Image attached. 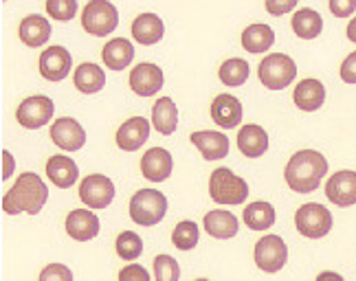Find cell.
<instances>
[{"mask_svg":"<svg viewBox=\"0 0 356 281\" xmlns=\"http://www.w3.org/2000/svg\"><path fill=\"white\" fill-rule=\"evenodd\" d=\"M49 200V187L35 171H24L18 180L13 182L11 189L3 198V211L7 216H18V213H35L42 211Z\"/></svg>","mask_w":356,"mask_h":281,"instance_id":"cell-1","label":"cell"},{"mask_svg":"<svg viewBox=\"0 0 356 281\" xmlns=\"http://www.w3.org/2000/svg\"><path fill=\"white\" fill-rule=\"evenodd\" d=\"M327 173V160L317 150H301L289 158L284 178L295 194H312L319 189Z\"/></svg>","mask_w":356,"mask_h":281,"instance_id":"cell-2","label":"cell"},{"mask_svg":"<svg viewBox=\"0 0 356 281\" xmlns=\"http://www.w3.org/2000/svg\"><path fill=\"white\" fill-rule=\"evenodd\" d=\"M209 196L218 205H242L249 196V185L229 167H218L209 178Z\"/></svg>","mask_w":356,"mask_h":281,"instance_id":"cell-3","label":"cell"},{"mask_svg":"<svg viewBox=\"0 0 356 281\" xmlns=\"http://www.w3.org/2000/svg\"><path fill=\"white\" fill-rule=\"evenodd\" d=\"M257 77L270 90L289 88L293 84V79L297 77V64L286 53H270V56H266L259 62Z\"/></svg>","mask_w":356,"mask_h":281,"instance_id":"cell-4","label":"cell"},{"mask_svg":"<svg viewBox=\"0 0 356 281\" xmlns=\"http://www.w3.org/2000/svg\"><path fill=\"white\" fill-rule=\"evenodd\" d=\"M168 213V198L156 189H139L130 200V218L139 226H154Z\"/></svg>","mask_w":356,"mask_h":281,"instance_id":"cell-5","label":"cell"},{"mask_svg":"<svg viewBox=\"0 0 356 281\" xmlns=\"http://www.w3.org/2000/svg\"><path fill=\"white\" fill-rule=\"evenodd\" d=\"M119 24V11L111 0H90L81 11V26L84 31L102 37L111 35Z\"/></svg>","mask_w":356,"mask_h":281,"instance_id":"cell-6","label":"cell"},{"mask_svg":"<svg viewBox=\"0 0 356 281\" xmlns=\"http://www.w3.org/2000/svg\"><path fill=\"white\" fill-rule=\"evenodd\" d=\"M295 226L304 237L321 239L332 229V213L319 203H308L297 209Z\"/></svg>","mask_w":356,"mask_h":281,"instance_id":"cell-7","label":"cell"},{"mask_svg":"<svg viewBox=\"0 0 356 281\" xmlns=\"http://www.w3.org/2000/svg\"><path fill=\"white\" fill-rule=\"evenodd\" d=\"M253 257L259 271L264 273H277L284 269L286 259H289V246L280 235H264L257 239L253 248Z\"/></svg>","mask_w":356,"mask_h":281,"instance_id":"cell-8","label":"cell"},{"mask_svg":"<svg viewBox=\"0 0 356 281\" xmlns=\"http://www.w3.org/2000/svg\"><path fill=\"white\" fill-rule=\"evenodd\" d=\"M53 112H56V105L53 101L44 95H33V97H26L16 110V119L18 124L26 130H38L47 126L51 119H53Z\"/></svg>","mask_w":356,"mask_h":281,"instance_id":"cell-9","label":"cell"},{"mask_svg":"<svg viewBox=\"0 0 356 281\" xmlns=\"http://www.w3.org/2000/svg\"><path fill=\"white\" fill-rule=\"evenodd\" d=\"M79 198L90 209H106L115 198V185L108 176L90 173L79 182Z\"/></svg>","mask_w":356,"mask_h":281,"instance_id":"cell-10","label":"cell"},{"mask_svg":"<svg viewBox=\"0 0 356 281\" xmlns=\"http://www.w3.org/2000/svg\"><path fill=\"white\" fill-rule=\"evenodd\" d=\"M325 196L337 207H352L356 205V171L343 169L325 182Z\"/></svg>","mask_w":356,"mask_h":281,"instance_id":"cell-11","label":"cell"},{"mask_svg":"<svg viewBox=\"0 0 356 281\" xmlns=\"http://www.w3.org/2000/svg\"><path fill=\"white\" fill-rule=\"evenodd\" d=\"M73 69V58L64 46H49L40 56V75L49 82H62Z\"/></svg>","mask_w":356,"mask_h":281,"instance_id":"cell-12","label":"cell"},{"mask_svg":"<svg viewBox=\"0 0 356 281\" xmlns=\"http://www.w3.org/2000/svg\"><path fill=\"white\" fill-rule=\"evenodd\" d=\"M51 141L66 152H77L86 143V132L75 119L60 117L58 121L51 126Z\"/></svg>","mask_w":356,"mask_h":281,"instance_id":"cell-13","label":"cell"},{"mask_svg":"<svg viewBox=\"0 0 356 281\" xmlns=\"http://www.w3.org/2000/svg\"><path fill=\"white\" fill-rule=\"evenodd\" d=\"M163 82H165V77H163V71L159 69L156 64H139L134 66L130 71V88L136 92L139 97H152L156 92L163 88Z\"/></svg>","mask_w":356,"mask_h":281,"instance_id":"cell-14","label":"cell"},{"mask_svg":"<svg viewBox=\"0 0 356 281\" xmlns=\"http://www.w3.org/2000/svg\"><path fill=\"white\" fill-rule=\"evenodd\" d=\"M66 233L77 242H88L99 233V218L88 209H75L66 216Z\"/></svg>","mask_w":356,"mask_h":281,"instance_id":"cell-15","label":"cell"},{"mask_svg":"<svg viewBox=\"0 0 356 281\" xmlns=\"http://www.w3.org/2000/svg\"><path fill=\"white\" fill-rule=\"evenodd\" d=\"M172 167H174L172 154L168 150H163V147H152V150H147L141 158L143 178L152 180V182L168 180L172 173Z\"/></svg>","mask_w":356,"mask_h":281,"instance_id":"cell-16","label":"cell"},{"mask_svg":"<svg viewBox=\"0 0 356 281\" xmlns=\"http://www.w3.org/2000/svg\"><path fill=\"white\" fill-rule=\"evenodd\" d=\"M149 137V124L143 117H132L117 130V145L123 152H136Z\"/></svg>","mask_w":356,"mask_h":281,"instance_id":"cell-17","label":"cell"},{"mask_svg":"<svg viewBox=\"0 0 356 281\" xmlns=\"http://www.w3.org/2000/svg\"><path fill=\"white\" fill-rule=\"evenodd\" d=\"M211 119H213V124H218L225 130H234L236 126H240V121H242L240 99L229 95V92L218 95L211 103Z\"/></svg>","mask_w":356,"mask_h":281,"instance_id":"cell-18","label":"cell"},{"mask_svg":"<svg viewBox=\"0 0 356 281\" xmlns=\"http://www.w3.org/2000/svg\"><path fill=\"white\" fill-rule=\"evenodd\" d=\"M189 141L198 147V152L202 154L204 160H220L229 154V139L222 132L200 130V132H194V135L189 137Z\"/></svg>","mask_w":356,"mask_h":281,"instance_id":"cell-19","label":"cell"},{"mask_svg":"<svg viewBox=\"0 0 356 281\" xmlns=\"http://www.w3.org/2000/svg\"><path fill=\"white\" fill-rule=\"evenodd\" d=\"M238 150L246 156V158H259L262 154H266L268 150V135L262 126H242L238 132Z\"/></svg>","mask_w":356,"mask_h":281,"instance_id":"cell-20","label":"cell"},{"mask_svg":"<svg viewBox=\"0 0 356 281\" xmlns=\"http://www.w3.org/2000/svg\"><path fill=\"white\" fill-rule=\"evenodd\" d=\"M165 35V24L156 13H141L132 20V37L139 44H156Z\"/></svg>","mask_w":356,"mask_h":281,"instance_id":"cell-21","label":"cell"},{"mask_svg":"<svg viewBox=\"0 0 356 281\" xmlns=\"http://www.w3.org/2000/svg\"><path fill=\"white\" fill-rule=\"evenodd\" d=\"M293 101L299 110L314 112V110H319L325 101V88L319 79H304V82L297 84L293 92Z\"/></svg>","mask_w":356,"mask_h":281,"instance_id":"cell-22","label":"cell"},{"mask_svg":"<svg viewBox=\"0 0 356 281\" xmlns=\"http://www.w3.org/2000/svg\"><path fill=\"white\" fill-rule=\"evenodd\" d=\"M47 176L60 189H68V187H73L77 182L79 167L68 156H51L47 160Z\"/></svg>","mask_w":356,"mask_h":281,"instance_id":"cell-23","label":"cell"},{"mask_svg":"<svg viewBox=\"0 0 356 281\" xmlns=\"http://www.w3.org/2000/svg\"><path fill=\"white\" fill-rule=\"evenodd\" d=\"M202 226H204V231H207L211 237H218V239H231V237H236L238 235V229H240L238 218L234 216V213H231V211H222V209L209 211L207 216H204V220H202Z\"/></svg>","mask_w":356,"mask_h":281,"instance_id":"cell-24","label":"cell"},{"mask_svg":"<svg viewBox=\"0 0 356 281\" xmlns=\"http://www.w3.org/2000/svg\"><path fill=\"white\" fill-rule=\"evenodd\" d=\"M102 58L111 71H123V69H128L130 62L134 60V46L126 37H113L111 42L104 46Z\"/></svg>","mask_w":356,"mask_h":281,"instance_id":"cell-25","label":"cell"},{"mask_svg":"<svg viewBox=\"0 0 356 281\" xmlns=\"http://www.w3.org/2000/svg\"><path fill=\"white\" fill-rule=\"evenodd\" d=\"M51 37V24L47 18L38 16V13H31L20 22V40L26 46H42L44 42H49Z\"/></svg>","mask_w":356,"mask_h":281,"instance_id":"cell-26","label":"cell"},{"mask_svg":"<svg viewBox=\"0 0 356 281\" xmlns=\"http://www.w3.org/2000/svg\"><path fill=\"white\" fill-rule=\"evenodd\" d=\"M73 82H75V88L79 92H84V95H95V92H99L104 86H106V73L99 69L97 64H79L77 71L73 75Z\"/></svg>","mask_w":356,"mask_h":281,"instance_id":"cell-27","label":"cell"},{"mask_svg":"<svg viewBox=\"0 0 356 281\" xmlns=\"http://www.w3.org/2000/svg\"><path fill=\"white\" fill-rule=\"evenodd\" d=\"M273 42H275V31L262 22L246 26L242 33V46L249 53H266L273 46Z\"/></svg>","mask_w":356,"mask_h":281,"instance_id":"cell-28","label":"cell"},{"mask_svg":"<svg viewBox=\"0 0 356 281\" xmlns=\"http://www.w3.org/2000/svg\"><path fill=\"white\" fill-rule=\"evenodd\" d=\"M242 220L251 231H266L275 224V209L270 203L259 200V203L246 205V209L242 211Z\"/></svg>","mask_w":356,"mask_h":281,"instance_id":"cell-29","label":"cell"},{"mask_svg":"<svg viewBox=\"0 0 356 281\" xmlns=\"http://www.w3.org/2000/svg\"><path fill=\"white\" fill-rule=\"evenodd\" d=\"M152 126L161 135H174L178 128V108L170 97H161L152 105Z\"/></svg>","mask_w":356,"mask_h":281,"instance_id":"cell-30","label":"cell"},{"mask_svg":"<svg viewBox=\"0 0 356 281\" xmlns=\"http://www.w3.org/2000/svg\"><path fill=\"white\" fill-rule=\"evenodd\" d=\"M291 24H293V31L301 40H314L317 35H321V31H323V18L314 9H308V7L299 9L293 16Z\"/></svg>","mask_w":356,"mask_h":281,"instance_id":"cell-31","label":"cell"},{"mask_svg":"<svg viewBox=\"0 0 356 281\" xmlns=\"http://www.w3.org/2000/svg\"><path fill=\"white\" fill-rule=\"evenodd\" d=\"M249 73H251V66L246 60L242 58H231L227 60L222 66H220V71H218V75H220V82L225 86H242L246 79H249Z\"/></svg>","mask_w":356,"mask_h":281,"instance_id":"cell-32","label":"cell"},{"mask_svg":"<svg viewBox=\"0 0 356 281\" xmlns=\"http://www.w3.org/2000/svg\"><path fill=\"white\" fill-rule=\"evenodd\" d=\"M198 237H200L198 224L191 220H183L176 224V229L172 233V244L178 250H191L194 246H198Z\"/></svg>","mask_w":356,"mask_h":281,"instance_id":"cell-33","label":"cell"},{"mask_svg":"<svg viewBox=\"0 0 356 281\" xmlns=\"http://www.w3.org/2000/svg\"><path fill=\"white\" fill-rule=\"evenodd\" d=\"M115 248H117V255L126 262H132L136 257H141L143 253V239L136 235L134 231H123L117 242H115Z\"/></svg>","mask_w":356,"mask_h":281,"instance_id":"cell-34","label":"cell"},{"mask_svg":"<svg viewBox=\"0 0 356 281\" xmlns=\"http://www.w3.org/2000/svg\"><path fill=\"white\" fill-rule=\"evenodd\" d=\"M181 277V266L172 255L154 257V279L156 281H178Z\"/></svg>","mask_w":356,"mask_h":281,"instance_id":"cell-35","label":"cell"},{"mask_svg":"<svg viewBox=\"0 0 356 281\" xmlns=\"http://www.w3.org/2000/svg\"><path fill=\"white\" fill-rule=\"evenodd\" d=\"M47 13L58 22H68L77 16V0H47Z\"/></svg>","mask_w":356,"mask_h":281,"instance_id":"cell-36","label":"cell"},{"mask_svg":"<svg viewBox=\"0 0 356 281\" xmlns=\"http://www.w3.org/2000/svg\"><path fill=\"white\" fill-rule=\"evenodd\" d=\"M38 281H73L71 269H66L64 264H49L47 269L40 273Z\"/></svg>","mask_w":356,"mask_h":281,"instance_id":"cell-37","label":"cell"},{"mask_svg":"<svg viewBox=\"0 0 356 281\" xmlns=\"http://www.w3.org/2000/svg\"><path fill=\"white\" fill-rule=\"evenodd\" d=\"M119 281H152L147 271L139 264H128L126 269L119 271Z\"/></svg>","mask_w":356,"mask_h":281,"instance_id":"cell-38","label":"cell"},{"mask_svg":"<svg viewBox=\"0 0 356 281\" xmlns=\"http://www.w3.org/2000/svg\"><path fill=\"white\" fill-rule=\"evenodd\" d=\"M327 5H330L332 16L337 18H350L356 11V0H327Z\"/></svg>","mask_w":356,"mask_h":281,"instance_id":"cell-39","label":"cell"},{"mask_svg":"<svg viewBox=\"0 0 356 281\" xmlns=\"http://www.w3.org/2000/svg\"><path fill=\"white\" fill-rule=\"evenodd\" d=\"M299 0H266V11L270 16H284L297 7Z\"/></svg>","mask_w":356,"mask_h":281,"instance_id":"cell-40","label":"cell"},{"mask_svg":"<svg viewBox=\"0 0 356 281\" xmlns=\"http://www.w3.org/2000/svg\"><path fill=\"white\" fill-rule=\"evenodd\" d=\"M339 75L346 84H356V53H350V56L343 60Z\"/></svg>","mask_w":356,"mask_h":281,"instance_id":"cell-41","label":"cell"},{"mask_svg":"<svg viewBox=\"0 0 356 281\" xmlns=\"http://www.w3.org/2000/svg\"><path fill=\"white\" fill-rule=\"evenodd\" d=\"M13 173V156L5 150L3 152V180H7Z\"/></svg>","mask_w":356,"mask_h":281,"instance_id":"cell-42","label":"cell"},{"mask_svg":"<svg viewBox=\"0 0 356 281\" xmlns=\"http://www.w3.org/2000/svg\"><path fill=\"white\" fill-rule=\"evenodd\" d=\"M317 281H346L339 273H332V271H325L321 275H317Z\"/></svg>","mask_w":356,"mask_h":281,"instance_id":"cell-43","label":"cell"},{"mask_svg":"<svg viewBox=\"0 0 356 281\" xmlns=\"http://www.w3.org/2000/svg\"><path fill=\"white\" fill-rule=\"evenodd\" d=\"M348 37L352 40V42H356V18H352L348 24Z\"/></svg>","mask_w":356,"mask_h":281,"instance_id":"cell-44","label":"cell"},{"mask_svg":"<svg viewBox=\"0 0 356 281\" xmlns=\"http://www.w3.org/2000/svg\"><path fill=\"white\" fill-rule=\"evenodd\" d=\"M196 281H209V279H196Z\"/></svg>","mask_w":356,"mask_h":281,"instance_id":"cell-45","label":"cell"}]
</instances>
